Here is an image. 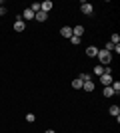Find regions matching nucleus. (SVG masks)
I'll list each match as a JSON object with an SVG mask.
<instances>
[{"label":"nucleus","mask_w":120,"mask_h":133,"mask_svg":"<svg viewBox=\"0 0 120 133\" xmlns=\"http://www.w3.org/2000/svg\"><path fill=\"white\" fill-rule=\"evenodd\" d=\"M6 12H8V10H6V6H0V16H6Z\"/></svg>","instance_id":"obj_23"},{"label":"nucleus","mask_w":120,"mask_h":133,"mask_svg":"<svg viewBox=\"0 0 120 133\" xmlns=\"http://www.w3.org/2000/svg\"><path fill=\"white\" fill-rule=\"evenodd\" d=\"M26 121H28V123H34L36 121V115H34V113H26Z\"/></svg>","instance_id":"obj_19"},{"label":"nucleus","mask_w":120,"mask_h":133,"mask_svg":"<svg viewBox=\"0 0 120 133\" xmlns=\"http://www.w3.org/2000/svg\"><path fill=\"white\" fill-rule=\"evenodd\" d=\"M78 79H80V82H82V83H84V82H92V76H90V74H80V76H78Z\"/></svg>","instance_id":"obj_13"},{"label":"nucleus","mask_w":120,"mask_h":133,"mask_svg":"<svg viewBox=\"0 0 120 133\" xmlns=\"http://www.w3.org/2000/svg\"><path fill=\"white\" fill-rule=\"evenodd\" d=\"M110 88H112L114 94H120V82H112V83H110Z\"/></svg>","instance_id":"obj_16"},{"label":"nucleus","mask_w":120,"mask_h":133,"mask_svg":"<svg viewBox=\"0 0 120 133\" xmlns=\"http://www.w3.org/2000/svg\"><path fill=\"white\" fill-rule=\"evenodd\" d=\"M108 111H110V115H114V117H118V115H120V107H118V105H110V109H108Z\"/></svg>","instance_id":"obj_14"},{"label":"nucleus","mask_w":120,"mask_h":133,"mask_svg":"<svg viewBox=\"0 0 120 133\" xmlns=\"http://www.w3.org/2000/svg\"><path fill=\"white\" fill-rule=\"evenodd\" d=\"M112 82H114L112 74H102V76H100V83H102V85H110Z\"/></svg>","instance_id":"obj_3"},{"label":"nucleus","mask_w":120,"mask_h":133,"mask_svg":"<svg viewBox=\"0 0 120 133\" xmlns=\"http://www.w3.org/2000/svg\"><path fill=\"white\" fill-rule=\"evenodd\" d=\"M104 72H106V68H102L100 64H98V66L94 68V70H92V74H94V76H98V78H100V76H102Z\"/></svg>","instance_id":"obj_11"},{"label":"nucleus","mask_w":120,"mask_h":133,"mask_svg":"<svg viewBox=\"0 0 120 133\" xmlns=\"http://www.w3.org/2000/svg\"><path fill=\"white\" fill-rule=\"evenodd\" d=\"M86 56H88V58H96L98 56V48L96 46H88V48H86Z\"/></svg>","instance_id":"obj_6"},{"label":"nucleus","mask_w":120,"mask_h":133,"mask_svg":"<svg viewBox=\"0 0 120 133\" xmlns=\"http://www.w3.org/2000/svg\"><path fill=\"white\" fill-rule=\"evenodd\" d=\"M34 20H38V22H46V20H48V14H46V12H36L34 14Z\"/></svg>","instance_id":"obj_8"},{"label":"nucleus","mask_w":120,"mask_h":133,"mask_svg":"<svg viewBox=\"0 0 120 133\" xmlns=\"http://www.w3.org/2000/svg\"><path fill=\"white\" fill-rule=\"evenodd\" d=\"M110 42H112V44H120V36H118V34H112V36H110Z\"/></svg>","instance_id":"obj_17"},{"label":"nucleus","mask_w":120,"mask_h":133,"mask_svg":"<svg viewBox=\"0 0 120 133\" xmlns=\"http://www.w3.org/2000/svg\"><path fill=\"white\" fill-rule=\"evenodd\" d=\"M104 50H106V52H110V54H112V50H114V44H112V42H108V44H106V48H104Z\"/></svg>","instance_id":"obj_22"},{"label":"nucleus","mask_w":120,"mask_h":133,"mask_svg":"<svg viewBox=\"0 0 120 133\" xmlns=\"http://www.w3.org/2000/svg\"><path fill=\"white\" fill-rule=\"evenodd\" d=\"M40 10H42V12H46V14H48V12L52 10V0H44V2L40 4Z\"/></svg>","instance_id":"obj_5"},{"label":"nucleus","mask_w":120,"mask_h":133,"mask_svg":"<svg viewBox=\"0 0 120 133\" xmlns=\"http://www.w3.org/2000/svg\"><path fill=\"white\" fill-rule=\"evenodd\" d=\"M102 94H104V97H112V95H114V91H112V88H110V85H106Z\"/></svg>","instance_id":"obj_15"},{"label":"nucleus","mask_w":120,"mask_h":133,"mask_svg":"<svg viewBox=\"0 0 120 133\" xmlns=\"http://www.w3.org/2000/svg\"><path fill=\"white\" fill-rule=\"evenodd\" d=\"M82 88H84V91H94L96 85H94V82H84V83H82Z\"/></svg>","instance_id":"obj_12"},{"label":"nucleus","mask_w":120,"mask_h":133,"mask_svg":"<svg viewBox=\"0 0 120 133\" xmlns=\"http://www.w3.org/2000/svg\"><path fill=\"white\" fill-rule=\"evenodd\" d=\"M28 8H30L32 12H34V14H36V12H40V4H38V2H34V4H32V6H28Z\"/></svg>","instance_id":"obj_20"},{"label":"nucleus","mask_w":120,"mask_h":133,"mask_svg":"<svg viewBox=\"0 0 120 133\" xmlns=\"http://www.w3.org/2000/svg\"><path fill=\"white\" fill-rule=\"evenodd\" d=\"M82 34H84V26H74V28H72V36L82 38Z\"/></svg>","instance_id":"obj_10"},{"label":"nucleus","mask_w":120,"mask_h":133,"mask_svg":"<svg viewBox=\"0 0 120 133\" xmlns=\"http://www.w3.org/2000/svg\"><path fill=\"white\" fill-rule=\"evenodd\" d=\"M98 60H100V64H104V66H108L110 62H112V54L106 50H98V56H96Z\"/></svg>","instance_id":"obj_1"},{"label":"nucleus","mask_w":120,"mask_h":133,"mask_svg":"<svg viewBox=\"0 0 120 133\" xmlns=\"http://www.w3.org/2000/svg\"><path fill=\"white\" fill-rule=\"evenodd\" d=\"M20 18H22V20H34V12L30 10V8H26V10L22 12V16H20Z\"/></svg>","instance_id":"obj_7"},{"label":"nucleus","mask_w":120,"mask_h":133,"mask_svg":"<svg viewBox=\"0 0 120 133\" xmlns=\"http://www.w3.org/2000/svg\"><path fill=\"white\" fill-rule=\"evenodd\" d=\"M60 34H62L64 38H72V28H70V26H64V28H60Z\"/></svg>","instance_id":"obj_9"},{"label":"nucleus","mask_w":120,"mask_h":133,"mask_svg":"<svg viewBox=\"0 0 120 133\" xmlns=\"http://www.w3.org/2000/svg\"><path fill=\"white\" fill-rule=\"evenodd\" d=\"M80 10H82V14H86V16H90L92 12H94V6H92L90 2H82V4H80Z\"/></svg>","instance_id":"obj_2"},{"label":"nucleus","mask_w":120,"mask_h":133,"mask_svg":"<svg viewBox=\"0 0 120 133\" xmlns=\"http://www.w3.org/2000/svg\"><path fill=\"white\" fill-rule=\"evenodd\" d=\"M44 133H54V131H52V129H48V131H44Z\"/></svg>","instance_id":"obj_24"},{"label":"nucleus","mask_w":120,"mask_h":133,"mask_svg":"<svg viewBox=\"0 0 120 133\" xmlns=\"http://www.w3.org/2000/svg\"><path fill=\"white\" fill-rule=\"evenodd\" d=\"M24 28H26V22H24L22 18L18 16L16 22H14V30H16V32H24Z\"/></svg>","instance_id":"obj_4"},{"label":"nucleus","mask_w":120,"mask_h":133,"mask_svg":"<svg viewBox=\"0 0 120 133\" xmlns=\"http://www.w3.org/2000/svg\"><path fill=\"white\" fill-rule=\"evenodd\" d=\"M72 88H74V89H82V82H80V79L76 78L74 82H72Z\"/></svg>","instance_id":"obj_18"},{"label":"nucleus","mask_w":120,"mask_h":133,"mask_svg":"<svg viewBox=\"0 0 120 133\" xmlns=\"http://www.w3.org/2000/svg\"><path fill=\"white\" fill-rule=\"evenodd\" d=\"M70 42H72L74 46H78L80 42H82V38H78V36H72V38H70Z\"/></svg>","instance_id":"obj_21"}]
</instances>
